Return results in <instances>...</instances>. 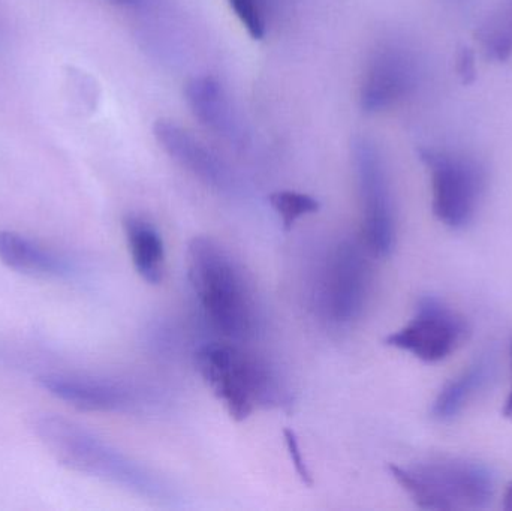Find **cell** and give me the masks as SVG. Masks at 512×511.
I'll list each match as a JSON object with an SVG mask.
<instances>
[{"label": "cell", "instance_id": "cell-9", "mask_svg": "<svg viewBox=\"0 0 512 511\" xmlns=\"http://www.w3.org/2000/svg\"><path fill=\"white\" fill-rule=\"evenodd\" d=\"M39 387L84 413H135L153 405L149 390L129 381L84 374H45Z\"/></svg>", "mask_w": 512, "mask_h": 511}, {"label": "cell", "instance_id": "cell-7", "mask_svg": "<svg viewBox=\"0 0 512 511\" xmlns=\"http://www.w3.org/2000/svg\"><path fill=\"white\" fill-rule=\"evenodd\" d=\"M468 320L444 300L423 296L414 317L406 326L385 338L388 347L406 351L424 363H438L450 357L469 338Z\"/></svg>", "mask_w": 512, "mask_h": 511}, {"label": "cell", "instance_id": "cell-16", "mask_svg": "<svg viewBox=\"0 0 512 511\" xmlns=\"http://www.w3.org/2000/svg\"><path fill=\"white\" fill-rule=\"evenodd\" d=\"M487 56L507 60L512 53V0H505L501 8L487 18L478 32Z\"/></svg>", "mask_w": 512, "mask_h": 511}, {"label": "cell", "instance_id": "cell-20", "mask_svg": "<svg viewBox=\"0 0 512 511\" xmlns=\"http://www.w3.org/2000/svg\"><path fill=\"white\" fill-rule=\"evenodd\" d=\"M459 74L462 75L465 83H471L475 78V59L474 54L469 48H463L459 57Z\"/></svg>", "mask_w": 512, "mask_h": 511}, {"label": "cell", "instance_id": "cell-2", "mask_svg": "<svg viewBox=\"0 0 512 511\" xmlns=\"http://www.w3.org/2000/svg\"><path fill=\"white\" fill-rule=\"evenodd\" d=\"M32 429L54 461L66 470L95 477L144 500H176L173 486L158 473L72 420L42 414L33 420Z\"/></svg>", "mask_w": 512, "mask_h": 511}, {"label": "cell", "instance_id": "cell-3", "mask_svg": "<svg viewBox=\"0 0 512 511\" xmlns=\"http://www.w3.org/2000/svg\"><path fill=\"white\" fill-rule=\"evenodd\" d=\"M195 368L236 422H245L256 410H286L294 401L279 371L237 344L203 345L195 353Z\"/></svg>", "mask_w": 512, "mask_h": 511}, {"label": "cell", "instance_id": "cell-5", "mask_svg": "<svg viewBox=\"0 0 512 511\" xmlns=\"http://www.w3.org/2000/svg\"><path fill=\"white\" fill-rule=\"evenodd\" d=\"M372 291V266L363 246L343 239L328 249L316 285V303L325 320L349 326L363 315Z\"/></svg>", "mask_w": 512, "mask_h": 511}, {"label": "cell", "instance_id": "cell-11", "mask_svg": "<svg viewBox=\"0 0 512 511\" xmlns=\"http://www.w3.org/2000/svg\"><path fill=\"white\" fill-rule=\"evenodd\" d=\"M153 134L168 156L201 182L216 191H233L234 177L230 168L188 129L171 120H158Z\"/></svg>", "mask_w": 512, "mask_h": 511}, {"label": "cell", "instance_id": "cell-12", "mask_svg": "<svg viewBox=\"0 0 512 511\" xmlns=\"http://www.w3.org/2000/svg\"><path fill=\"white\" fill-rule=\"evenodd\" d=\"M185 96L201 125L230 143H242V125L224 87L216 78L209 75L192 78L186 84Z\"/></svg>", "mask_w": 512, "mask_h": 511}, {"label": "cell", "instance_id": "cell-23", "mask_svg": "<svg viewBox=\"0 0 512 511\" xmlns=\"http://www.w3.org/2000/svg\"><path fill=\"white\" fill-rule=\"evenodd\" d=\"M110 2L117 3V5H137L141 0H110Z\"/></svg>", "mask_w": 512, "mask_h": 511}, {"label": "cell", "instance_id": "cell-15", "mask_svg": "<svg viewBox=\"0 0 512 511\" xmlns=\"http://www.w3.org/2000/svg\"><path fill=\"white\" fill-rule=\"evenodd\" d=\"M126 242L135 272L150 285L161 284L165 275V245L158 228L140 215L123 219Z\"/></svg>", "mask_w": 512, "mask_h": 511}, {"label": "cell", "instance_id": "cell-18", "mask_svg": "<svg viewBox=\"0 0 512 511\" xmlns=\"http://www.w3.org/2000/svg\"><path fill=\"white\" fill-rule=\"evenodd\" d=\"M230 3L249 35L254 39L264 38L265 21L258 0H230Z\"/></svg>", "mask_w": 512, "mask_h": 511}, {"label": "cell", "instance_id": "cell-1", "mask_svg": "<svg viewBox=\"0 0 512 511\" xmlns=\"http://www.w3.org/2000/svg\"><path fill=\"white\" fill-rule=\"evenodd\" d=\"M188 276L207 323L228 341L255 338L262 309L251 276L212 237H194L188 246Z\"/></svg>", "mask_w": 512, "mask_h": 511}, {"label": "cell", "instance_id": "cell-19", "mask_svg": "<svg viewBox=\"0 0 512 511\" xmlns=\"http://www.w3.org/2000/svg\"><path fill=\"white\" fill-rule=\"evenodd\" d=\"M283 438H285L286 450H288L289 458H291L292 465H294L295 473H297V476L300 477L304 485L312 486V473H310L306 459H304L303 452H301L297 434L292 429H285L283 431Z\"/></svg>", "mask_w": 512, "mask_h": 511}, {"label": "cell", "instance_id": "cell-21", "mask_svg": "<svg viewBox=\"0 0 512 511\" xmlns=\"http://www.w3.org/2000/svg\"><path fill=\"white\" fill-rule=\"evenodd\" d=\"M504 510L512 511V482L508 485L504 497Z\"/></svg>", "mask_w": 512, "mask_h": 511}, {"label": "cell", "instance_id": "cell-17", "mask_svg": "<svg viewBox=\"0 0 512 511\" xmlns=\"http://www.w3.org/2000/svg\"><path fill=\"white\" fill-rule=\"evenodd\" d=\"M271 207L282 221L285 231H291L303 216L313 215L321 209V203L315 197L303 192L277 191L268 197Z\"/></svg>", "mask_w": 512, "mask_h": 511}, {"label": "cell", "instance_id": "cell-13", "mask_svg": "<svg viewBox=\"0 0 512 511\" xmlns=\"http://www.w3.org/2000/svg\"><path fill=\"white\" fill-rule=\"evenodd\" d=\"M0 263L33 278H54L68 273V263L56 252L9 230H0Z\"/></svg>", "mask_w": 512, "mask_h": 511}, {"label": "cell", "instance_id": "cell-10", "mask_svg": "<svg viewBox=\"0 0 512 511\" xmlns=\"http://www.w3.org/2000/svg\"><path fill=\"white\" fill-rule=\"evenodd\" d=\"M418 80V65L411 51L397 45L379 50L370 62L361 86V107L376 113L408 95Z\"/></svg>", "mask_w": 512, "mask_h": 511}, {"label": "cell", "instance_id": "cell-8", "mask_svg": "<svg viewBox=\"0 0 512 511\" xmlns=\"http://www.w3.org/2000/svg\"><path fill=\"white\" fill-rule=\"evenodd\" d=\"M354 162L367 249L388 257L396 246V215L384 161L375 144L363 138L355 143Z\"/></svg>", "mask_w": 512, "mask_h": 511}, {"label": "cell", "instance_id": "cell-6", "mask_svg": "<svg viewBox=\"0 0 512 511\" xmlns=\"http://www.w3.org/2000/svg\"><path fill=\"white\" fill-rule=\"evenodd\" d=\"M421 161L432 176L433 213L451 230L468 227L480 209L487 189V170L462 153L421 149Z\"/></svg>", "mask_w": 512, "mask_h": 511}, {"label": "cell", "instance_id": "cell-22", "mask_svg": "<svg viewBox=\"0 0 512 511\" xmlns=\"http://www.w3.org/2000/svg\"><path fill=\"white\" fill-rule=\"evenodd\" d=\"M504 416L507 417V419L512 420V387L510 395H508L507 404H505Z\"/></svg>", "mask_w": 512, "mask_h": 511}, {"label": "cell", "instance_id": "cell-4", "mask_svg": "<svg viewBox=\"0 0 512 511\" xmlns=\"http://www.w3.org/2000/svg\"><path fill=\"white\" fill-rule=\"evenodd\" d=\"M390 473L415 506L423 510H486L495 497L493 471L469 459H430L408 467L390 465Z\"/></svg>", "mask_w": 512, "mask_h": 511}, {"label": "cell", "instance_id": "cell-14", "mask_svg": "<svg viewBox=\"0 0 512 511\" xmlns=\"http://www.w3.org/2000/svg\"><path fill=\"white\" fill-rule=\"evenodd\" d=\"M496 359L492 353L478 357L468 369L442 387L432 405L433 419L450 422L495 378Z\"/></svg>", "mask_w": 512, "mask_h": 511}]
</instances>
